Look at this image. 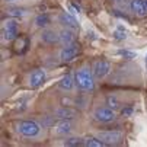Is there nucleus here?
I'll list each match as a JSON object with an SVG mask.
<instances>
[{
  "instance_id": "obj_1",
  "label": "nucleus",
  "mask_w": 147,
  "mask_h": 147,
  "mask_svg": "<svg viewBox=\"0 0 147 147\" xmlns=\"http://www.w3.org/2000/svg\"><path fill=\"white\" fill-rule=\"evenodd\" d=\"M93 70L88 66H83L82 69H79L74 74V80H76V86L80 90H93L95 88V79H93Z\"/></svg>"
},
{
  "instance_id": "obj_2",
  "label": "nucleus",
  "mask_w": 147,
  "mask_h": 147,
  "mask_svg": "<svg viewBox=\"0 0 147 147\" xmlns=\"http://www.w3.org/2000/svg\"><path fill=\"white\" fill-rule=\"evenodd\" d=\"M16 130H18L19 134H22L24 137L34 138V137H38L39 136L41 125L36 121H20L16 125Z\"/></svg>"
},
{
  "instance_id": "obj_3",
  "label": "nucleus",
  "mask_w": 147,
  "mask_h": 147,
  "mask_svg": "<svg viewBox=\"0 0 147 147\" xmlns=\"http://www.w3.org/2000/svg\"><path fill=\"white\" fill-rule=\"evenodd\" d=\"M18 36V20L16 19H7L3 22L2 28V39L3 42L13 41Z\"/></svg>"
},
{
  "instance_id": "obj_4",
  "label": "nucleus",
  "mask_w": 147,
  "mask_h": 147,
  "mask_svg": "<svg viewBox=\"0 0 147 147\" xmlns=\"http://www.w3.org/2000/svg\"><path fill=\"white\" fill-rule=\"evenodd\" d=\"M96 137L105 143V146H117L122 141L124 134L121 131H99Z\"/></svg>"
},
{
  "instance_id": "obj_5",
  "label": "nucleus",
  "mask_w": 147,
  "mask_h": 147,
  "mask_svg": "<svg viewBox=\"0 0 147 147\" xmlns=\"http://www.w3.org/2000/svg\"><path fill=\"white\" fill-rule=\"evenodd\" d=\"M79 51H80V48H79V44H76V42L69 44V45H64V48L60 51V61L69 63V61L74 60L76 55L79 54Z\"/></svg>"
},
{
  "instance_id": "obj_6",
  "label": "nucleus",
  "mask_w": 147,
  "mask_h": 147,
  "mask_svg": "<svg viewBox=\"0 0 147 147\" xmlns=\"http://www.w3.org/2000/svg\"><path fill=\"white\" fill-rule=\"evenodd\" d=\"M92 70H93L95 79H103L105 76L109 74L111 64H109V61H107V60H98V61H95Z\"/></svg>"
},
{
  "instance_id": "obj_7",
  "label": "nucleus",
  "mask_w": 147,
  "mask_h": 147,
  "mask_svg": "<svg viewBox=\"0 0 147 147\" xmlns=\"http://www.w3.org/2000/svg\"><path fill=\"white\" fill-rule=\"evenodd\" d=\"M93 118L98 121V122H111L115 119V112L114 109H111L109 107L108 108H96L95 112H93Z\"/></svg>"
},
{
  "instance_id": "obj_8",
  "label": "nucleus",
  "mask_w": 147,
  "mask_h": 147,
  "mask_svg": "<svg viewBox=\"0 0 147 147\" xmlns=\"http://www.w3.org/2000/svg\"><path fill=\"white\" fill-rule=\"evenodd\" d=\"M44 82H45V71L42 69H36V70H34L31 73V76H29V86L32 89L39 88Z\"/></svg>"
},
{
  "instance_id": "obj_9",
  "label": "nucleus",
  "mask_w": 147,
  "mask_h": 147,
  "mask_svg": "<svg viewBox=\"0 0 147 147\" xmlns=\"http://www.w3.org/2000/svg\"><path fill=\"white\" fill-rule=\"evenodd\" d=\"M130 9H131V12H134L140 18L147 15V5H146L144 0H131L130 2Z\"/></svg>"
},
{
  "instance_id": "obj_10",
  "label": "nucleus",
  "mask_w": 147,
  "mask_h": 147,
  "mask_svg": "<svg viewBox=\"0 0 147 147\" xmlns=\"http://www.w3.org/2000/svg\"><path fill=\"white\" fill-rule=\"evenodd\" d=\"M74 39H76V35H74L73 29H70V28L63 29V31L58 34V42L63 44V45L73 44V42H74Z\"/></svg>"
},
{
  "instance_id": "obj_11",
  "label": "nucleus",
  "mask_w": 147,
  "mask_h": 147,
  "mask_svg": "<svg viewBox=\"0 0 147 147\" xmlns=\"http://www.w3.org/2000/svg\"><path fill=\"white\" fill-rule=\"evenodd\" d=\"M73 131V122L69 121V119H63L57 124V127L54 130V133L57 136H66V134H70Z\"/></svg>"
},
{
  "instance_id": "obj_12",
  "label": "nucleus",
  "mask_w": 147,
  "mask_h": 147,
  "mask_svg": "<svg viewBox=\"0 0 147 147\" xmlns=\"http://www.w3.org/2000/svg\"><path fill=\"white\" fill-rule=\"evenodd\" d=\"M58 20H60V24H61V25H64L66 28H70V29H77V28H79L77 20H76L71 15H69V13H66V12L60 13Z\"/></svg>"
},
{
  "instance_id": "obj_13",
  "label": "nucleus",
  "mask_w": 147,
  "mask_h": 147,
  "mask_svg": "<svg viewBox=\"0 0 147 147\" xmlns=\"http://www.w3.org/2000/svg\"><path fill=\"white\" fill-rule=\"evenodd\" d=\"M54 115L58 118V119H70V118H74L77 115V111L73 109V108H66V107H61V108H57L54 111Z\"/></svg>"
},
{
  "instance_id": "obj_14",
  "label": "nucleus",
  "mask_w": 147,
  "mask_h": 147,
  "mask_svg": "<svg viewBox=\"0 0 147 147\" xmlns=\"http://www.w3.org/2000/svg\"><path fill=\"white\" fill-rule=\"evenodd\" d=\"M74 85H76L74 77H73L71 74H66L64 77L58 82V89L64 90V92H70V90H73Z\"/></svg>"
},
{
  "instance_id": "obj_15",
  "label": "nucleus",
  "mask_w": 147,
  "mask_h": 147,
  "mask_svg": "<svg viewBox=\"0 0 147 147\" xmlns=\"http://www.w3.org/2000/svg\"><path fill=\"white\" fill-rule=\"evenodd\" d=\"M41 41L47 45H54V44L58 42V34L51 31V29H45L41 34Z\"/></svg>"
},
{
  "instance_id": "obj_16",
  "label": "nucleus",
  "mask_w": 147,
  "mask_h": 147,
  "mask_svg": "<svg viewBox=\"0 0 147 147\" xmlns=\"http://www.w3.org/2000/svg\"><path fill=\"white\" fill-rule=\"evenodd\" d=\"M51 24V19L48 15H38L36 19H35V26L36 28H47L48 25Z\"/></svg>"
},
{
  "instance_id": "obj_17",
  "label": "nucleus",
  "mask_w": 147,
  "mask_h": 147,
  "mask_svg": "<svg viewBox=\"0 0 147 147\" xmlns=\"http://www.w3.org/2000/svg\"><path fill=\"white\" fill-rule=\"evenodd\" d=\"M64 146L67 147H77V146H85V140L80 137H70L64 140Z\"/></svg>"
},
{
  "instance_id": "obj_18",
  "label": "nucleus",
  "mask_w": 147,
  "mask_h": 147,
  "mask_svg": "<svg viewBox=\"0 0 147 147\" xmlns=\"http://www.w3.org/2000/svg\"><path fill=\"white\" fill-rule=\"evenodd\" d=\"M7 15H10V16H13V18H22V16H25L28 12L25 10V9H22V7H7Z\"/></svg>"
},
{
  "instance_id": "obj_19",
  "label": "nucleus",
  "mask_w": 147,
  "mask_h": 147,
  "mask_svg": "<svg viewBox=\"0 0 147 147\" xmlns=\"http://www.w3.org/2000/svg\"><path fill=\"white\" fill-rule=\"evenodd\" d=\"M85 146H88V147H102V146H105V143L100 141L98 137H96V138L89 137V138L85 140Z\"/></svg>"
},
{
  "instance_id": "obj_20",
  "label": "nucleus",
  "mask_w": 147,
  "mask_h": 147,
  "mask_svg": "<svg viewBox=\"0 0 147 147\" xmlns=\"http://www.w3.org/2000/svg\"><path fill=\"white\" fill-rule=\"evenodd\" d=\"M41 124H42V127H54L57 124V117H42L41 119Z\"/></svg>"
},
{
  "instance_id": "obj_21",
  "label": "nucleus",
  "mask_w": 147,
  "mask_h": 147,
  "mask_svg": "<svg viewBox=\"0 0 147 147\" xmlns=\"http://www.w3.org/2000/svg\"><path fill=\"white\" fill-rule=\"evenodd\" d=\"M107 103H108V107H109L111 109H114V111L119 108V102L117 100L115 96H108V98H107Z\"/></svg>"
},
{
  "instance_id": "obj_22",
  "label": "nucleus",
  "mask_w": 147,
  "mask_h": 147,
  "mask_svg": "<svg viewBox=\"0 0 147 147\" xmlns=\"http://www.w3.org/2000/svg\"><path fill=\"white\" fill-rule=\"evenodd\" d=\"M118 55H121V57H124V58H127V60H133V58L137 57L136 53L128 51V50H119V51H118Z\"/></svg>"
},
{
  "instance_id": "obj_23",
  "label": "nucleus",
  "mask_w": 147,
  "mask_h": 147,
  "mask_svg": "<svg viewBox=\"0 0 147 147\" xmlns=\"http://www.w3.org/2000/svg\"><path fill=\"white\" fill-rule=\"evenodd\" d=\"M114 38H115L117 41L125 39V38H127V35H125V31H122V29H118V31H115V32H114Z\"/></svg>"
},
{
  "instance_id": "obj_24",
  "label": "nucleus",
  "mask_w": 147,
  "mask_h": 147,
  "mask_svg": "<svg viewBox=\"0 0 147 147\" xmlns=\"http://www.w3.org/2000/svg\"><path fill=\"white\" fill-rule=\"evenodd\" d=\"M133 112H134L133 108H124V109H121V115L122 117H131Z\"/></svg>"
},
{
  "instance_id": "obj_25",
  "label": "nucleus",
  "mask_w": 147,
  "mask_h": 147,
  "mask_svg": "<svg viewBox=\"0 0 147 147\" xmlns=\"http://www.w3.org/2000/svg\"><path fill=\"white\" fill-rule=\"evenodd\" d=\"M5 2H7V3H12V2H16V0H5Z\"/></svg>"
},
{
  "instance_id": "obj_26",
  "label": "nucleus",
  "mask_w": 147,
  "mask_h": 147,
  "mask_svg": "<svg viewBox=\"0 0 147 147\" xmlns=\"http://www.w3.org/2000/svg\"><path fill=\"white\" fill-rule=\"evenodd\" d=\"M115 3H121V2H124V0H114Z\"/></svg>"
},
{
  "instance_id": "obj_27",
  "label": "nucleus",
  "mask_w": 147,
  "mask_h": 147,
  "mask_svg": "<svg viewBox=\"0 0 147 147\" xmlns=\"http://www.w3.org/2000/svg\"><path fill=\"white\" fill-rule=\"evenodd\" d=\"M146 64H147V55H146Z\"/></svg>"
}]
</instances>
